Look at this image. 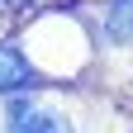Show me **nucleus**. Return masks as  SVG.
Instances as JSON below:
<instances>
[{
	"mask_svg": "<svg viewBox=\"0 0 133 133\" xmlns=\"http://www.w3.org/2000/svg\"><path fill=\"white\" fill-rule=\"evenodd\" d=\"M105 33L114 43H133V0H114L105 10Z\"/></svg>",
	"mask_w": 133,
	"mask_h": 133,
	"instance_id": "obj_3",
	"label": "nucleus"
},
{
	"mask_svg": "<svg viewBox=\"0 0 133 133\" xmlns=\"http://www.w3.org/2000/svg\"><path fill=\"white\" fill-rule=\"evenodd\" d=\"M38 86V71L29 66V57L14 43H0V95H19Z\"/></svg>",
	"mask_w": 133,
	"mask_h": 133,
	"instance_id": "obj_2",
	"label": "nucleus"
},
{
	"mask_svg": "<svg viewBox=\"0 0 133 133\" xmlns=\"http://www.w3.org/2000/svg\"><path fill=\"white\" fill-rule=\"evenodd\" d=\"M5 133H71V124L57 109L38 105V100H14L10 105V128Z\"/></svg>",
	"mask_w": 133,
	"mask_h": 133,
	"instance_id": "obj_1",
	"label": "nucleus"
}]
</instances>
